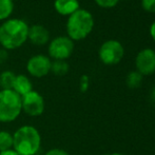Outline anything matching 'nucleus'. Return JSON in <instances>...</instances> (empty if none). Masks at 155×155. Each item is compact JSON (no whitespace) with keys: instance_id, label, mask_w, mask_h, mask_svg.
<instances>
[{"instance_id":"1","label":"nucleus","mask_w":155,"mask_h":155,"mask_svg":"<svg viewBox=\"0 0 155 155\" xmlns=\"http://www.w3.org/2000/svg\"><path fill=\"white\" fill-rule=\"evenodd\" d=\"M29 25L21 19H8L0 25V45L4 50H15L27 41Z\"/></svg>"},{"instance_id":"2","label":"nucleus","mask_w":155,"mask_h":155,"mask_svg":"<svg viewBox=\"0 0 155 155\" xmlns=\"http://www.w3.org/2000/svg\"><path fill=\"white\" fill-rule=\"evenodd\" d=\"M40 146V133L33 126H21L13 134V150L19 155H36Z\"/></svg>"},{"instance_id":"3","label":"nucleus","mask_w":155,"mask_h":155,"mask_svg":"<svg viewBox=\"0 0 155 155\" xmlns=\"http://www.w3.org/2000/svg\"><path fill=\"white\" fill-rule=\"evenodd\" d=\"M94 28L93 16L87 10H77L69 16L67 32L72 40H82L92 32Z\"/></svg>"},{"instance_id":"4","label":"nucleus","mask_w":155,"mask_h":155,"mask_svg":"<svg viewBox=\"0 0 155 155\" xmlns=\"http://www.w3.org/2000/svg\"><path fill=\"white\" fill-rule=\"evenodd\" d=\"M22 112L21 96L13 90L0 91V123H12Z\"/></svg>"},{"instance_id":"5","label":"nucleus","mask_w":155,"mask_h":155,"mask_svg":"<svg viewBox=\"0 0 155 155\" xmlns=\"http://www.w3.org/2000/svg\"><path fill=\"white\" fill-rule=\"evenodd\" d=\"M100 60L107 65L117 64L120 62L124 55V49L119 41L117 40H107L101 45L98 52Z\"/></svg>"},{"instance_id":"6","label":"nucleus","mask_w":155,"mask_h":155,"mask_svg":"<svg viewBox=\"0 0 155 155\" xmlns=\"http://www.w3.org/2000/svg\"><path fill=\"white\" fill-rule=\"evenodd\" d=\"M74 50V42L65 36L54 38L49 45V55L54 60H65L72 55Z\"/></svg>"},{"instance_id":"7","label":"nucleus","mask_w":155,"mask_h":155,"mask_svg":"<svg viewBox=\"0 0 155 155\" xmlns=\"http://www.w3.org/2000/svg\"><path fill=\"white\" fill-rule=\"evenodd\" d=\"M22 111L27 115L32 117H37L43 114L45 109V98L37 91H31L27 95L21 97Z\"/></svg>"},{"instance_id":"8","label":"nucleus","mask_w":155,"mask_h":155,"mask_svg":"<svg viewBox=\"0 0 155 155\" xmlns=\"http://www.w3.org/2000/svg\"><path fill=\"white\" fill-rule=\"evenodd\" d=\"M52 61L48 56L39 54L32 56L27 63V70L30 75L36 78L47 76L51 72Z\"/></svg>"},{"instance_id":"9","label":"nucleus","mask_w":155,"mask_h":155,"mask_svg":"<svg viewBox=\"0 0 155 155\" xmlns=\"http://www.w3.org/2000/svg\"><path fill=\"white\" fill-rule=\"evenodd\" d=\"M137 72L141 75H151L155 72V51L152 49H143L137 54L135 59Z\"/></svg>"},{"instance_id":"10","label":"nucleus","mask_w":155,"mask_h":155,"mask_svg":"<svg viewBox=\"0 0 155 155\" xmlns=\"http://www.w3.org/2000/svg\"><path fill=\"white\" fill-rule=\"evenodd\" d=\"M28 38L33 45H43L49 41L50 33L45 27L40 25H35L29 28V35Z\"/></svg>"},{"instance_id":"11","label":"nucleus","mask_w":155,"mask_h":155,"mask_svg":"<svg viewBox=\"0 0 155 155\" xmlns=\"http://www.w3.org/2000/svg\"><path fill=\"white\" fill-rule=\"evenodd\" d=\"M54 8L58 14L62 16H70L79 10L78 0H55Z\"/></svg>"},{"instance_id":"12","label":"nucleus","mask_w":155,"mask_h":155,"mask_svg":"<svg viewBox=\"0 0 155 155\" xmlns=\"http://www.w3.org/2000/svg\"><path fill=\"white\" fill-rule=\"evenodd\" d=\"M13 91H15L19 96H25L28 93L33 91V84L28 76L23 75V74H19L16 75L15 77V81L13 84Z\"/></svg>"},{"instance_id":"13","label":"nucleus","mask_w":155,"mask_h":155,"mask_svg":"<svg viewBox=\"0 0 155 155\" xmlns=\"http://www.w3.org/2000/svg\"><path fill=\"white\" fill-rule=\"evenodd\" d=\"M16 75L12 71H4L0 73V88L1 90H12Z\"/></svg>"},{"instance_id":"14","label":"nucleus","mask_w":155,"mask_h":155,"mask_svg":"<svg viewBox=\"0 0 155 155\" xmlns=\"http://www.w3.org/2000/svg\"><path fill=\"white\" fill-rule=\"evenodd\" d=\"M13 149V134L8 131H0V152Z\"/></svg>"},{"instance_id":"15","label":"nucleus","mask_w":155,"mask_h":155,"mask_svg":"<svg viewBox=\"0 0 155 155\" xmlns=\"http://www.w3.org/2000/svg\"><path fill=\"white\" fill-rule=\"evenodd\" d=\"M127 86L130 89H137L141 86L143 82V75L137 71H132L128 74L127 76Z\"/></svg>"},{"instance_id":"16","label":"nucleus","mask_w":155,"mask_h":155,"mask_svg":"<svg viewBox=\"0 0 155 155\" xmlns=\"http://www.w3.org/2000/svg\"><path fill=\"white\" fill-rule=\"evenodd\" d=\"M14 10L13 0H0V20L8 19Z\"/></svg>"},{"instance_id":"17","label":"nucleus","mask_w":155,"mask_h":155,"mask_svg":"<svg viewBox=\"0 0 155 155\" xmlns=\"http://www.w3.org/2000/svg\"><path fill=\"white\" fill-rule=\"evenodd\" d=\"M51 71L57 76H63L69 72V64L65 60H54V62H52Z\"/></svg>"},{"instance_id":"18","label":"nucleus","mask_w":155,"mask_h":155,"mask_svg":"<svg viewBox=\"0 0 155 155\" xmlns=\"http://www.w3.org/2000/svg\"><path fill=\"white\" fill-rule=\"evenodd\" d=\"M96 2L97 5H99L100 8H114L117 3H118L119 0H94Z\"/></svg>"},{"instance_id":"19","label":"nucleus","mask_w":155,"mask_h":155,"mask_svg":"<svg viewBox=\"0 0 155 155\" xmlns=\"http://www.w3.org/2000/svg\"><path fill=\"white\" fill-rule=\"evenodd\" d=\"M141 6L146 12L155 13V0H141Z\"/></svg>"},{"instance_id":"20","label":"nucleus","mask_w":155,"mask_h":155,"mask_svg":"<svg viewBox=\"0 0 155 155\" xmlns=\"http://www.w3.org/2000/svg\"><path fill=\"white\" fill-rule=\"evenodd\" d=\"M45 155H70V154L63 149L54 148V149H51V150H49V151L45 152Z\"/></svg>"},{"instance_id":"21","label":"nucleus","mask_w":155,"mask_h":155,"mask_svg":"<svg viewBox=\"0 0 155 155\" xmlns=\"http://www.w3.org/2000/svg\"><path fill=\"white\" fill-rule=\"evenodd\" d=\"M6 58H8V54H6V51L4 49H0V62L5 61Z\"/></svg>"},{"instance_id":"22","label":"nucleus","mask_w":155,"mask_h":155,"mask_svg":"<svg viewBox=\"0 0 155 155\" xmlns=\"http://www.w3.org/2000/svg\"><path fill=\"white\" fill-rule=\"evenodd\" d=\"M0 155H19L17 153L15 150L11 149V150H8V151H4V152H0Z\"/></svg>"},{"instance_id":"23","label":"nucleus","mask_w":155,"mask_h":155,"mask_svg":"<svg viewBox=\"0 0 155 155\" xmlns=\"http://www.w3.org/2000/svg\"><path fill=\"white\" fill-rule=\"evenodd\" d=\"M150 34H151V37L153 38V40L155 41V21L152 23L151 28H150Z\"/></svg>"},{"instance_id":"24","label":"nucleus","mask_w":155,"mask_h":155,"mask_svg":"<svg viewBox=\"0 0 155 155\" xmlns=\"http://www.w3.org/2000/svg\"><path fill=\"white\" fill-rule=\"evenodd\" d=\"M151 97L152 99H153V101H155V87L153 88V90H152V93H151Z\"/></svg>"},{"instance_id":"25","label":"nucleus","mask_w":155,"mask_h":155,"mask_svg":"<svg viewBox=\"0 0 155 155\" xmlns=\"http://www.w3.org/2000/svg\"><path fill=\"white\" fill-rule=\"evenodd\" d=\"M104 155H126L123 153H112V154H104Z\"/></svg>"}]
</instances>
